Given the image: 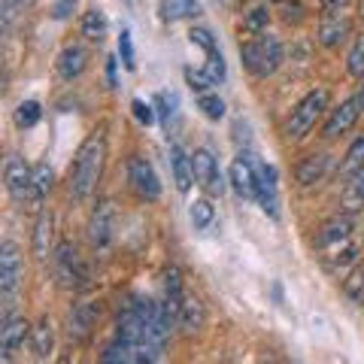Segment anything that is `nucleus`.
I'll list each match as a JSON object with an SVG mask.
<instances>
[{"instance_id":"393cba45","label":"nucleus","mask_w":364,"mask_h":364,"mask_svg":"<svg viewBox=\"0 0 364 364\" xmlns=\"http://www.w3.org/2000/svg\"><path fill=\"white\" fill-rule=\"evenodd\" d=\"M358 252H361L358 243H352V240H349L346 246L334 249V252L328 255V270H331V273H340V277H346V273L358 264Z\"/></svg>"},{"instance_id":"ea45409f","label":"nucleus","mask_w":364,"mask_h":364,"mask_svg":"<svg viewBox=\"0 0 364 364\" xmlns=\"http://www.w3.org/2000/svg\"><path fill=\"white\" fill-rule=\"evenodd\" d=\"M131 112H134V119L143 124V128H149V124L155 122V107L152 104H146V100H140V97H134L131 100Z\"/></svg>"},{"instance_id":"49530a36","label":"nucleus","mask_w":364,"mask_h":364,"mask_svg":"<svg viewBox=\"0 0 364 364\" xmlns=\"http://www.w3.org/2000/svg\"><path fill=\"white\" fill-rule=\"evenodd\" d=\"M358 97H361V109H364V91H361V95H358Z\"/></svg>"},{"instance_id":"de8ad7c7","label":"nucleus","mask_w":364,"mask_h":364,"mask_svg":"<svg viewBox=\"0 0 364 364\" xmlns=\"http://www.w3.org/2000/svg\"><path fill=\"white\" fill-rule=\"evenodd\" d=\"M21 4H31V0H21Z\"/></svg>"},{"instance_id":"1a4fd4ad","label":"nucleus","mask_w":364,"mask_h":364,"mask_svg":"<svg viewBox=\"0 0 364 364\" xmlns=\"http://www.w3.org/2000/svg\"><path fill=\"white\" fill-rule=\"evenodd\" d=\"M128 182L143 200H158L161 198V179H158L149 158H140V155L131 158L128 161Z\"/></svg>"},{"instance_id":"412c9836","label":"nucleus","mask_w":364,"mask_h":364,"mask_svg":"<svg viewBox=\"0 0 364 364\" xmlns=\"http://www.w3.org/2000/svg\"><path fill=\"white\" fill-rule=\"evenodd\" d=\"M203 322H207V310H203V304L198 294H186L182 298V306H179V318L176 325L182 328V334H198Z\"/></svg>"},{"instance_id":"9b49d317","label":"nucleus","mask_w":364,"mask_h":364,"mask_svg":"<svg viewBox=\"0 0 364 364\" xmlns=\"http://www.w3.org/2000/svg\"><path fill=\"white\" fill-rule=\"evenodd\" d=\"M258 186H255V200L270 219H279V176L273 164H255Z\"/></svg>"},{"instance_id":"ddd939ff","label":"nucleus","mask_w":364,"mask_h":364,"mask_svg":"<svg viewBox=\"0 0 364 364\" xmlns=\"http://www.w3.org/2000/svg\"><path fill=\"white\" fill-rule=\"evenodd\" d=\"M361 112H364V109H361V97L343 100L340 107H334L331 112H328V122H325V128H322V136H325V140H337L340 134L352 131V124L358 122Z\"/></svg>"},{"instance_id":"39448f33","label":"nucleus","mask_w":364,"mask_h":364,"mask_svg":"<svg viewBox=\"0 0 364 364\" xmlns=\"http://www.w3.org/2000/svg\"><path fill=\"white\" fill-rule=\"evenodd\" d=\"M4 182H6L9 198H13L16 203H31V207H40L37 186H33V170L28 167V161L21 155H9L6 158Z\"/></svg>"},{"instance_id":"9d476101","label":"nucleus","mask_w":364,"mask_h":364,"mask_svg":"<svg viewBox=\"0 0 364 364\" xmlns=\"http://www.w3.org/2000/svg\"><path fill=\"white\" fill-rule=\"evenodd\" d=\"M191 164H195V182L207 191V195H222L225 191V179H222V170H219V161L210 149H195L191 152Z\"/></svg>"},{"instance_id":"7c9ffc66","label":"nucleus","mask_w":364,"mask_h":364,"mask_svg":"<svg viewBox=\"0 0 364 364\" xmlns=\"http://www.w3.org/2000/svg\"><path fill=\"white\" fill-rule=\"evenodd\" d=\"M16 128H21V131H28V128H33V124H40V119H43V107H40V100H21V104L16 107Z\"/></svg>"},{"instance_id":"aec40b11","label":"nucleus","mask_w":364,"mask_h":364,"mask_svg":"<svg viewBox=\"0 0 364 364\" xmlns=\"http://www.w3.org/2000/svg\"><path fill=\"white\" fill-rule=\"evenodd\" d=\"M167 164H170V173H173V182L182 195H188L191 182H195V164H191V155L182 152V146H170L167 149Z\"/></svg>"},{"instance_id":"7ed1b4c3","label":"nucleus","mask_w":364,"mask_h":364,"mask_svg":"<svg viewBox=\"0 0 364 364\" xmlns=\"http://www.w3.org/2000/svg\"><path fill=\"white\" fill-rule=\"evenodd\" d=\"M52 270H55L58 286L67 289V291H82V289H88V282H91L88 264L82 261V255H79V249L73 243H58L55 246Z\"/></svg>"},{"instance_id":"f8f14e48","label":"nucleus","mask_w":364,"mask_h":364,"mask_svg":"<svg viewBox=\"0 0 364 364\" xmlns=\"http://www.w3.org/2000/svg\"><path fill=\"white\" fill-rule=\"evenodd\" d=\"M228 182H231L234 195L240 200H255V186H258V173H255V161L249 155H237L228 170Z\"/></svg>"},{"instance_id":"a19ab883","label":"nucleus","mask_w":364,"mask_h":364,"mask_svg":"<svg viewBox=\"0 0 364 364\" xmlns=\"http://www.w3.org/2000/svg\"><path fill=\"white\" fill-rule=\"evenodd\" d=\"M188 40H191V46H200V49L207 52V55L219 49V46H215V40H213V33H210L207 28H191V31H188Z\"/></svg>"},{"instance_id":"09e8293b","label":"nucleus","mask_w":364,"mask_h":364,"mask_svg":"<svg viewBox=\"0 0 364 364\" xmlns=\"http://www.w3.org/2000/svg\"><path fill=\"white\" fill-rule=\"evenodd\" d=\"M124 4H131V0H124Z\"/></svg>"},{"instance_id":"4c0bfd02","label":"nucleus","mask_w":364,"mask_h":364,"mask_svg":"<svg viewBox=\"0 0 364 364\" xmlns=\"http://www.w3.org/2000/svg\"><path fill=\"white\" fill-rule=\"evenodd\" d=\"M186 82H188V88L191 91H198V95H203V91H210L215 82H213V76L203 70V67H186Z\"/></svg>"},{"instance_id":"cd10ccee","label":"nucleus","mask_w":364,"mask_h":364,"mask_svg":"<svg viewBox=\"0 0 364 364\" xmlns=\"http://www.w3.org/2000/svg\"><path fill=\"white\" fill-rule=\"evenodd\" d=\"M188 222L195 225V231H210L213 222H215V207L210 200H203V198L191 200L188 203Z\"/></svg>"},{"instance_id":"2f4dec72","label":"nucleus","mask_w":364,"mask_h":364,"mask_svg":"<svg viewBox=\"0 0 364 364\" xmlns=\"http://www.w3.org/2000/svg\"><path fill=\"white\" fill-rule=\"evenodd\" d=\"M270 21V6L267 4H255L249 13H243V31L249 33H264Z\"/></svg>"},{"instance_id":"dca6fc26","label":"nucleus","mask_w":364,"mask_h":364,"mask_svg":"<svg viewBox=\"0 0 364 364\" xmlns=\"http://www.w3.org/2000/svg\"><path fill=\"white\" fill-rule=\"evenodd\" d=\"M55 67H58V76L64 79V82H73V79H79L85 73L88 49L82 43H67L64 49L58 52V61H55Z\"/></svg>"},{"instance_id":"a18cd8bd","label":"nucleus","mask_w":364,"mask_h":364,"mask_svg":"<svg viewBox=\"0 0 364 364\" xmlns=\"http://www.w3.org/2000/svg\"><path fill=\"white\" fill-rule=\"evenodd\" d=\"M107 79H109V85L116 88V58H107Z\"/></svg>"},{"instance_id":"b1692460","label":"nucleus","mask_w":364,"mask_h":364,"mask_svg":"<svg viewBox=\"0 0 364 364\" xmlns=\"http://www.w3.org/2000/svg\"><path fill=\"white\" fill-rule=\"evenodd\" d=\"M158 13L164 21H186V18H198L203 13L200 0H161Z\"/></svg>"},{"instance_id":"72a5a7b5","label":"nucleus","mask_w":364,"mask_h":364,"mask_svg":"<svg viewBox=\"0 0 364 364\" xmlns=\"http://www.w3.org/2000/svg\"><path fill=\"white\" fill-rule=\"evenodd\" d=\"M346 70H349V76L364 79V33L352 40V49L346 55Z\"/></svg>"},{"instance_id":"a211bd4d","label":"nucleus","mask_w":364,"mask_h":364,"mask_svg":"<svg viewBox=\"0 0 364 364\" xmlns=\"http://www.w3.org/2000/svg\"><path fill=\"white\" fill-rule=\"evenodd\" d=\"M349 33H352V21L343 13H325L322 21H318V43L325 49H337Z\"/></svg>"},{"instance_id":"c03bdc74","label":"nucleus","mask_w":364,"mask_h":364,"mask_svg":"<svg viewBox=\"0 0 364 364\" xmlns=\"http://www.w3.org/2000/svg\"><path fill=\"white\" fill-rule=\"evenodd\" d=\"M349 4V0H322V9H328V13H340Z\"/></svg>"},{"instance_id":"4468645a","label":"nucleus","mask_w":364,"mask_h":364,"mask_svg":"<svg viewBox=\"0 0 364 364\" xmlns=\"http://www.w3.org/2000/svg\"><path fill=\"white\" fill-rule=\"evenodd\" d=\"M97 318H100V304H95V301L73 304L70 316H67V337L76 340V343H79V340H85L91 331H95Z\"/></svg>"},{"instance_id":"473e14b6","label":"nucleus","mask_w":364,"mask_h":364,"mask_svg":"<svg viewBox=\"0 0 364 364\" xmlns=\"http://www.w3.org/2000/svg\"><path fill=\"white\" fill-rule=\"evenodd\" d=\"M198 109H200L210 122H222V119H225V100H222L219 95H210V91L198 95Z\"/></svg>"},{"instance_id":"2eb2a0df","label":"nucleus","mask_w":364,"mask_h":364,"mask_svg":"<svg viewBox=\"0 0 364 364\" xmlns=\"http://www.w3.org/2000/svg\"><path fill=\"white\" fill-rule=\"evenodd\" d=\"M31 337V325L25 316H6L4 328H0V358L9 361L16 352L25 346V340Z\"/></svg>"},{"instance_id":"5701e85b","label":"nucleus","mask_w":364,"mask_h":364,"mask_svg":"<svg viewBox=\"0 0 364 364\" xmlns=\"http://www.w3.org/2000/svg\"><path fill=\"white\" fill-rule=\"evenodd\" d=\"M52 349H55V328H52V318L43 316L40 322L31 328V352L37 361H46L52 355Z\"/></svg>"},{"instance_id":"423d86ee","label":"nucleus","mask_w":364,"mask_h":364,"mask_svg":"<svg viewBox=\"0 0 364 364\" xmlns=\"http://www.w3.org/2000/svg\"><path fill=\"white\" fill-rule=\"evenodd\" d=\"M88 243L95 252H107L116 240V203L112 200H97V207L91 210L88 219Z\"/></svg>"},{"instance_id":"20e7f679","label":"nucleus","mask_w":364,"mask_h":364,"mask_svg":"<svg viewBox=\"0 0 364 364\" xmlns=\"http://www.w3.org/2000/svg\"><path fill=\"white\" fill-rule=\"evenodd\" d=\"M328 100H331L328 88H313L310 95L291 109V119H289V128H286L291 140H301V136H306L316 128V122L328 112Z\"/></svg>"},{"instance_id":"c756f323","label":"nucleus","mask_w":364,"mask_h":364,"mask_svg":"<svg viewBox=\"0 0 364 364\" xmlns=\"http://www.w3.org/2000/svg\"><path fill=\"white\" fill-rule=\"evenodd\" d=\"M343 294H346V298L355 304V306H364V264H361V261L346 273V279H343Z\"/></svg>"},{"instance_id":"58836bf2","label":"nucleus","mask_w":364,"mask_h":364,"mask_svg":"<svg viewBox=\"0 0 364 364\" xmlns=\"http://www.w3.org/2000/svg\"><path fill=\"white\" fill-rule=\"evenodd\" d=\"M203 70L213 76V82H215V85H219L222 79L228 76V67H225V58H222V52H219V49L207 55V64H203Z\"/></svg>"},{"instance_id":"37998d69","label":"nucleus","mask_w":364,"mask_h":364,"mask_svg":"<svg viewBox=\"0 0 364 364\" xmlns=\"http://www.w3.org/2000/svg\"><path fill=\"white\" fill-rule=\"evenodd\" d=\"M18 6H25L21 0H0V13H4V28L13 25V18L18 13Z\"/></svg>"},{"instance_id":"4be33fe9","label":"nucleus","mask_w":364,"mask_h":364,"mask_svg":"<svg viewBox=\"0 0 364 364\" xmlns=\"http://www.w3.org/2000/svg\"><path fill=\"white\" fill-rule=\"evenodd\" d=\"M52 240H55V219H52V213H40V219L37 225H33V240H31V249H33V255H37L40 261L49 258L55 249H52Z\"/></svg>"},{"instance_id":"c85d7f7f","label":"nucleus","mask_w":364,"mask_h":364,"mask_svg":"<svg viewBox=\"0 0 364 364\" xmlns=\"http://www.w3.org/2000/svg\"><path fill=\"white\" fill-rule=\"evenodd\" d=\"M364 167V134L361 136H355V140L349 143V149H346V155H343V161H340V176H352V173H358V170Z\"/></svg>"},{"instance_id":"f03ea898","label":"nucleus","mask_w":364,"mask_h":364,"mask_svg":"<svg viewBox=\"0 0 364 364\" xmlns=\"http://www.w3.org/2000/svg\"><path fill=\"white\" fill-rule=\"evenodd\" d=\"M240 58L255 79H267L282 67V43L273 33H258L240 46Z\"/></svg>"},{"instance_id":"f257e3e1","label":"nucleus","mask_w":364,"mask_h":364,"mask_svg":"<svg viewBox=\"0 0 364 364\" xmlns=\"http://www.w3.org/2000/svg\"><path fill=\"white\" fill-rule=\"evenodd\" d=\"M104 164H107V136L95 131L79 146L73 170H70V198L73 200H88L95 195L97 182L104 176Z\"/></svg>"},{"instance_id":"c9c22d12","label":"nucleus","mask_w":364,"mask_h":364,"mask_svg":"<svg viewBox=\"0 0 364 364\" xmlns=\"http://www.w3.org/2000/svg\"><path fill=\"white\" fill-rule=\"evenodd\" d=\"M33 186H37V198H40V203H43V198L49 195L52 186H55V170L46 164V161L33 167Z\"/></svg>"},{"instance_id":"e433bc0d","label":"nucleus","mask_w":364,"mask_h":364,"mask_svg":"<svg viewBox=\"0 0 364 364\" xmlns=\"http://www.w3.org/2000/svg\"><path fill=\"white\" fill-rule=\"evenodd\" d=\"M119 58L124 64V70H136V55H134V37H131V31L128 28H122L119 33Z\"/></svg>"},{"instance_id":"a878e982","label":"nucleus","mask_w":364,"mask_h":364,"mask_svg":"<svg viewBox=\"0 0 364 364\" xmlns=\"http://www.w3.org/2000/svg\"><path fill=\"white\" fill-rule=\"evenodd\" d=\"M343 210L346 213H361L364 210V167L358 173H352L343 191Z\"/></svg>"},{"instance_id":"6e6552de","label":"nucleus","mask_w":364,"mask_h":364,"mask_svg":"<svg viewBox=\"0 0 364 364\" xmlns=\"http://www.w3.org/2000/svg\"><path fill=\"white\" fill-rule=\"evenodd\" d=\"M352 231H355V213H337L331 215L325 225H322V231H318L316 237V246L322 249V252H334V249L340 246H346L352 240Z\"/></svg>"},{"instance_id":"f3484780","label":"nucleus","mask_w":364,"mask_h":364,"mask_svg":"<svg viewBox=\"0 0 364 364\" xmlns=\"http://www.w3.org/2000/svg\"><path fill=\"white\" fill-rule=\"evenodd\" d=\"M328 173H331V155H328V152H313V155H306L304 161L298 164V170H294V176H298V186H301V188L318 186V182H325Z\"/></svg>"},{"instance_id":"bb28decb","label":"nucleus","mask_w":364,"mask_h":364,"mask_svg":"<svg viewBox=\"0 0 364 364\" xmlns=\"http://www.w3.org/2000/svg\"><path fill=\"white\" fill-rule=\"evenodd\" d=\"M82 37L85 40H91V43H100L107 37V31H109V21H107V16L100 13V9H88V13L82 16Z\"/></svg>"},{"instance_id":"f704fd0d","label":"nucleus","mask_w":364,"mask_h":364,"mask_svg":"<svg viewBox=\"0 0 364 364\" xmlns=\"http://www.w3.org/2000/svg\"><path fill=\"white\" fill-rule=\"evenodd\" d=\"M155 109H158V116H161V124L170 131V122H176V109H179L176 95H167V91H161V95L155 97Z\"/></svg>"},{"instance_id":"79ce46f5","label":"nucleus","mask_w":364,"mask_h":364,"mask_svg":"<svg viewBox=\"0 0 364 364\" xmlns=\"http://www.w3.org/2000/svg\"><path fill=\"white\" fill-rule=\"evenodd\" d=\"M76 6H79V0H55L52 4V18H58V21L70 18L76 13Z\"/></svg>"},{"instance_id":"0eeeda50","label":"nucleus","mask_w":364,"mask_h":364,"mask_svg":"<svg viewBox=\"0 0 364 364\" xmlns=\"http://www.w3.org/2000/svg\"><path fill=\"white\" fill-rule=\"evenodd\" d=\"M21 273H25V264H21V249L6 240L0 246V298L9 306V301L16 298V291L21 286Z\"/></svg>"},{"instance_id":"6ab92c4d","label":"nucleus","mask_w":364,"mask_h":364,"mask_svg":"<svg viewBox=\"0 0 364 364\" xmlns=\"http://www.w3.org/2000/svg\"><path fill=\"white\" fill-rule=\"evenodd\" d=\"M182 298H186V291H182V273H179V267H167V270H164V298H161V310H164V316H167L170 325H176Z\"/></svg>"}]
</instances>
